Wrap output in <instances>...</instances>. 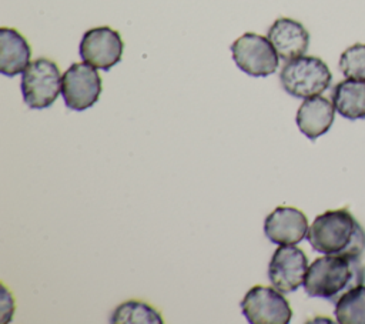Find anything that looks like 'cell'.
I'll return each mask as SVG.
<instances>
[{"mask_svg": "<svg viewBox=\"0 0 365 324\" xmlns=\"http://www.w3.org/2000/svg\"><path fill=\"white\" fill-rule=\"evenodd\" d=\"M365 283V265L356 255L325 254L307 270L304 290L309 297L336 303L346 291Z\"/></svg>", "mask_w": 365, "mask_h": 324, "instance_id": "obj_1", "label": "cell"}, {"mask_svg": "<svg viewBox=\"0 0 365 324\" xmlns=\"http://www.w3.org/2000/svg\"><path fill=\"white\" fill-rule=\"evenodd\" d=\"M307 238L311 247L322 254L361 257L365 251V230L346 208L328 210L317 216Z\"/></svg>", "mask_w": 365, "mask_h": 324, "instance_id": "obj_2", "label": "cell"}, {"mask_svg": "<svg viewBox=\"0 0 365 324\" xmlns=\"http://www.w3.org/2000/svg\"><path fill=\"white\" fill-rule=\"evenodd\" d=\"M279 81L288 94L297 98H308L324 93L332 81V74L319 57L299 56L284 64Z\"/></svg>", "mask_w": 365, "mask_h": 324, "instance_id": "obj_3", "label": "cell"}, {"mask_svg": "<svg viewBox=\"0 0 365 324\" xmlns=\"http://www.w3.org/2000/svg\"><path fill=\"white\" fill-rule=\"evenodd\" d=\"M58 66L46 57L30 61L21 74V94L24 103L34 110L50 107L61 91Z\"/></svg>", "mask_w": 365, "mask_h": 324, "instance_id": "obj_4", "label": "cell"}, {"mask_svg": "<svg viewBox=\"0 0 365 324\" xmlns=\"http://www.w3.org/2000/svg\"><path fill=\"white\" fill-rule=\"evenodd\" d=\"M240 305L251 324H287L292 317L288 300L275 287L255 285L250 288Z\"/></svg>", "mask_w": 365, "mask_h": 324, "instance_id": "obj_5", "label": "cell"}, {"mask_svg": "<svg viewBox=\"0 0 365 324\" xmlns=\"http://www.w3.org/2000/svg\"><path fill=\"white\" fill-rule=\"evenodd\" d=\"M235 64L252 77H267L278 67L279 56L271 41L257 33H245L231 44Z\"/></svg>", "mask_w": 365, "mask_h": 324, "instance_id": "obj_6", "label": "cell"}, {"mask_svg": "<svg viewBox=\"0 0 365 324\" xmlns=\"http://www.w3.org/2000/svg\"><path fill=\"white\" fill-rule=\"evenodd\" d=\"M103 90L100 74L88 63H73L61 79V94L64 104L74 111L90 108Z\"/></svg>", "mask_w": 365, "mask_h": 324, "instance_id": "obj_7", "label": "cell"}, {"mask_svg": "<svg viewBox=\"0 0 365 324\" xmlns=\"http://www.w3.org/2000/svg\"><path fill=\"white\" fill-rule=\"evenodd\" d=\"M124 43L117 30L111 27H94L87 30L80 41V57L96 69L110 70L123 56Z\"/></svg>", "mask_w": 365, "mask_h": 324, "instance_id": "obj_8", "label": "cell"}, {"mask_svg": "<svg viewBox=\"0 0 365 324\" xmlns=\"http://www.w3.org/2000/svg\"><path fill=\"white\" fill-rule=\"evenodd\" d=\"M308 270L305 253L295 245H279L269 261L268 277L271 284L281 293H292L304 280Z\"/></svg>", "mask_w": 365, "mask_h": 324, "instance_id": "obj_9", "label": "cell"}, {"mask_svg": "<svg viewBox=\"0 0 365 324\" xmlns=\"http://www.w3.org/2000/svg\"><path fill=\"white\" fill-rule=\"evenodd\" d=\"M308 220L295 207H277L264 221L265 237L278 245H295L307 237Z\"/></svg>", "mask_w": 365, "mask_h": 324, "instance_id": "obj_10", "label": "cell"}, {"mask_svg": "<svg viewBox=\"0 0 365 324\" xmlns=\"http://www.w3.org/2000/svg\"><path fill=\"white\" fill-rule=\"evenodd\" d=\"M268 40L279 59L288 61L305 54L309 46V33L299 21L279 17L268 29Z\"/></svg>", "mask_w": 365, "mask_h": 324, "instance_id": "obj_11", "label": "cell"}, {"mask_svg": "<svg viewBox=\"0 0 365 324\" xmlns=\"http://www.w3.org/2000/svg\"><path fill=\"white\" fill-rule=\"evenodd\" d=\"M334 117V103L319 94L308 97L302 101L297 111L295 121L304 136H307L309 140H315L331 128Z\"/></svg>", "mask_w": 365, "mask_h": 324, "instance_id": "obj_12", "label": "cell"}, {"mask_svg": "<svg viewBox=\"0 0 365 324\" xmlns=\"http://www.w3.org/2000/svg\"><path fill=\"white\" fill-rule=\"evenodd\" d=\"M31 50L27 40L14 29H0V73L14 77L30 63Z\"/></svg>", "mask_w": 365, "mask_h": 324, "instance_id": "obj_13", "label": "cell"}, {"mask_svg": "<svg viewBox=\"0 0 365 324\" xmlns=\"http://www.w3.org/2000/svg\"><path fill=\"white\" fill-rule=\"evenodd\" d=\"M335 110L348 120L365 118V81L345 79L331 94Z\"/></svg>", "mask_w": 365, "mask_h": 324, "instance_id": "obj_14", "label": "cell"}, {"mask_svg": "<svg viewBox=\"0 0 365 324\" xmlns=\"http://www.w3.org/2000/svg\"><path fill=\"white\" fill-rule=\"evenodd\" d=\"M334 313L339 324H365V285H358L341 295Z\"/></svg>", "mask_w": 365, "mask_h": 324, "instance_id": "obj_15", "label": "cell"}, {"mask_svg": "<svg viewBox=\"0 0 365 324\" xmlns=\"http://www.w3.org/2000/svg\"><path fill=\"white\" fill-rule=\"evenodd\" d=\"M111 323L115 324H135V323H145V324H161L163 318L161 314L147 303L138 300H128L121 303L111 314Z\"/></svg>", "mask_w": 365, "mask_h": 324, "instance_id": "obj_16", "label": "cell"}, {"mask_svg": "<svg viewBox=\"0 0 365 324\" xmlns=\"http://www.w3.org/2000/svg\"><path fill=\"white\" fill-rule=\"evenodd\" d=\"M338 66L346 79L365 81V43H355L345 49Z\"/></svg>", "mask_w": 365, "mask_h": 324, "instance_id": "obj_17", "label": "cell"}]
</instances>
